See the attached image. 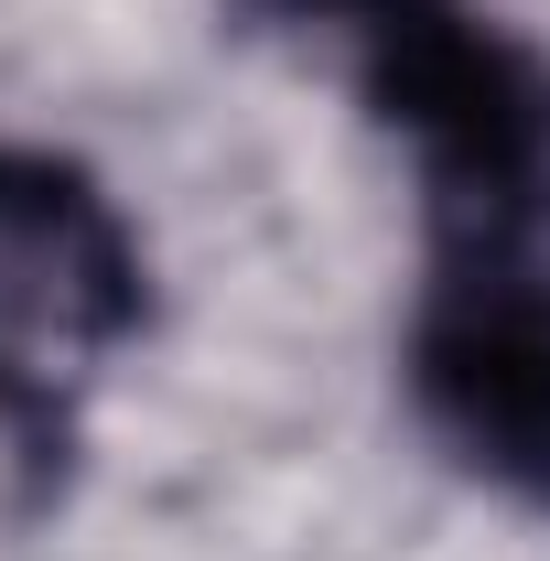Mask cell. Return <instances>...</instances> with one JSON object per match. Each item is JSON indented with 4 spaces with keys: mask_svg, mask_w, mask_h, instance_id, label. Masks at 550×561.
I'll return each instance as SVG.
<instances>
[{
    "mask_svg": "<svg viewBox=\"0 0 550 561\" xmlns=\"http://www.w3.org/2000/svg\"><path fill=\"white\" fill-rule=\"evenodd\" d=\"M421 421L507 496H550V260L540 238H443L411 302Z\"/></svg>",
    "mask_w": 550,
    "mask_h": 561,
    "instance_id": "7a4b0ae2",
    "label": "cell"
},
{
    "mask_svg": "<svg viewBox=\"0 0 550 561\" xmlns=\"http://www.w3.org/2000/svg\"><path fill=\"white\" fill-rule=\"evenodd\" d=\"M324 22L411 140L443 238H550V66L475 0H271Z\"/></svg>",
    "mask_w": 550,
    "mask_h": 561,
    "instance_id": "6da1fadb",
    "label": "cell"
},
{
    "mask_svg": "<svg viewBox=\"0 0 550 561\" xmlns=\"http://www.w3.org/2000/svg\"><path fill=\"white\" fill-rule=\"evenodd\" d=\"M151 271L119 195L44 140H0V335L33 356H98L140 335Z\"/></svg>",
    "mask_w": 550,
    "mask_h": 561,
    "instance_id": "3957f363",
    "label": "cell"
}]
</instances>
